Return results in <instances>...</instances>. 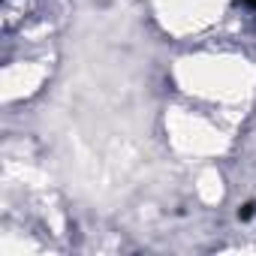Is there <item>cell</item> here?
<instances>
[{
    "label": "cell",
    "instance_id": "6da1fadb",
    "mask_svg": "<svg viewBox=\"0 0 256 256\" xmlns=\"http://www.w3.org/2000/svg\"><path fill=\"white\" fill-rule=\"evenodd\" d=\"M244 4H250V6H256V0H244Z\"/></svg>",
    "mask_w": 256,
    "mask_h": 256
}]
</instances>
